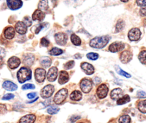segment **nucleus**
<instances>
[{
	"instance_id": "nucleus-1",
	"label": "nucleus",
	"mask_w": 146,
	"mask_h": 123,
	"mask_svg": "<svg viewBox=\"0 0 146 123\" xmlns=\"http://www.w3.org/2000/svg\"><path fill=\"white\" fill-rule=\"evenodd\" d=\"M110 40V37L108 36H102V37H98L92 39L90 42V44L93 48L101 49L106 46Z\"/></svg>"
},
{
	"instance_id": "nucleus-2",
	"label": "nucleus",
	"mask_w": 146,
	"mask_h": 123,
	"mask_svg": "<svg viewBox=\"0 0 146 123\" xmlns=\"http://www.w3.org/2000/svg\"><path fill=\"white\" fill-rule=\"evenodd\" d=\"M32 78V71L29 68L22 67L17 72V79L20 83H24Z\"/></svg>"
},
{
	"instance_id": "nucleus-3",
	"label": "nucleus",
	"mask_w": 146,
	"mask_h": 123,
	"mask_svg": "<svg viewBox=\"0 0 146 123\" xmlns=\"http://www.w3.org/2000/svg\"><path fill=\"white\" fill-rule=\"evenodd\" d=\"M68 95V91L67 89H62L55 95L54 98V102L55 104H60L65 100Z\"/></svg>"
},
{
	"instance_id": "nucleus-4",
	"label": "nucleus",
	"mask_w": 146,
	"mask_h": 123,
	"mask_svg": "<svg viewBox=\"0 0 146 123\" xmlns=\"http://www.w3.org/2000/svg\"><path fill=\"white\" fill-rule=\"evenodd\" d=\"M80 85V88L82 92H85V93H88L92 89V82L90 79L85 78V79H82L81 80Z\"/></svg>"
},
{
	"instance_id": "nucleus-5",
	"label": "nucleus",
	"mask_w": 146,
	"mask_h": 123,
	"mask_svg": "<svg viewBox=\"0 0 146 123\" xmlns=\"http://www.w3.org/2000/svg\"><path fill=\"white\" fill-rule=\"evenodd\" d=\"M54 91V87L53 85H48L44 87L41 91V97L42 98L47 99L52 95L53 92Z\"/></svg>"
},
{
	"instance_id": "nucleus-6",
	"label": "nucleus",
	"mask_w": 146,
	"mask_h": 123,
	"mask_svg": "<svg viewBox=\"0 0 146 123\" xmlns=\"http://www.w3.org/2000/svg\"><path fill=\"white\" fill-rule=\"evenodd\" d=\"M141 32L138 28H133L128 33V38L131 41H137L140 38Z\"/></svg>"
},
{
	"instance_id": "nucleus-7",
	"label": "nucleus",
	"mask_w": 146,
	"mask_h": 123,
	"mask_svg": "<svg viewBox=\"0 0 146 123\" xmlns=\"http://www.w3.org/2000/svg\"><path fill=\"white\" fill-rule=\"evenodd\" d=\"M108 87L106 85L102 84L100 85L97 89V95L100 99H103L108 95Z\"/></svg>"
},
{
	"instance_id": "nucleus-8",
	"label": "nucleus",
	"mask_w": 146,
	"mask_h": 123,
	"mask_svg": "<svg viewBox=\"0 0 146 123\" xmlns=\"http://www.w3.org/2000/svg\"><path fill=\"white\" fill-rule=\"evenodd\" d=\"M8 7L12 10H17L22 7V0H7Z\"/></svg>"
},
{
	"instance_id": "nucleus-9",
	"label": "nucleus",
	"mask_w": 146,
	"mask_h": 123,
	"mask_svg": "<svg viewBox=\"0 0 146 123\" xmlns=\"http://www.w3.org/2000/svg\"><path fill=\"white\" fill-rule=\"evenodd\" d=\"M35 75L36 82H43L44 81V79H45L46 72L42 68H37L35 70Z\"/></svg>"
},
{
	"instance_id": "nucleus-10",
	"label": "nucleus",
	"mask_w": 146,
	"mask_h": 123,
	"mask_svg": "<svg viewBox=\"0 0 146 123\" xmlns=\"http://www.w3.org/2000/svg\"><path fill=\"white\" fill-rule=\"evenodd\" d=\"M54 38L59 45H65L67 42V35L64 33H57L54 35Z\"/></svg>"
},
{
	"instance_id": "nucleus-11",
	"label": "nucleus",
	"mask_w": 146,
	"mask_h": 123,
	"mask_svg": "<svg viewBox=\"0 0 146 123\" xmlns=\"http://www.w3.org/2000/svg\"><path fill=\"white\" fill-rule=\"evenodd\" d=\"M8 63V67H9L10 69H14L17 68L19 66L21 63V61L18 57H12L11 58L9 59L7 62Z\"/></svg>"
},
{
	"instance_id": "nucleus-12",
	"label": "nucleus",
	"mask_w": 146,
	"mask_h": 123,
	"mask_svg": "<svg viewBox=\"0 0 146 123\" xmlns=\"http://www.w3.org/2000/svg\"><path fill=\"white\" fill-rule=\"evenodd\" d=\"M125 48V44L122 42H114L109 47V50L111 52H117L123 50Z\"/></svg>"
},
{
	"instance_id": "nucleus-13",
	"label": "nucleus",
	"mask_w": 146,
	"mask_h": 123,
	"mask_svg": "<svg viewBox=\"0 0 146 123\" xmlns=\"http://www.w3.org/2000/svg\"><path fill=\"white\" fill-rule=\"evenodd\" d=\"M57 68L55 67H53L50 68L48 71V73H47V79L50 82H54L55 81V79L57 77Z\"/></svg>"
},
{
	"instance_id": "nucleus-14",
	"label": "nucleus",
	"mask_w": 146,
	"mask_h": 123,
	"mask_svg": "<svg viewBox=\"0 0 146 123\" xmlns=\"http://www.w3.org/2000/svg\"><path fill=\"white\" fill-rule=\"evenodd\" d=\"M15 29L19 34H25L27 31V26L24 22H18L15 24Z\"/></svg>"
},
{
	"instance_id": "nucleus-15",
	"label": "nucleus",
	"mask_w": 146,
	"mask_h": 123,
	"mask_svg": "<svg viewBox=\"0 0 146 123\" xmlns=\"http://www.w3.org/2000/svg\"><path fill=\"white\" fill-rule=\"evenodd\" d=\"M81 68L85 72V73L88 75H92L95 72V69H94L93 66L90 64L87 63V62H84V63L81 64Z\"/></svg>"
},
{
	"instance_id": "nucleus-16",
	"label": "nucleus",
	"mask_w": 146,
	"mask_h": 123,
	"mask_svg": "<svg viewBox=\"0 0 146 123\" xmlns=\"http://www.w3.org/2000/svg\"><path fill=\"white\" fill-rule=\"evenodd\" d=\"M133 54L130 51H124L120 54V61L123 63H128L129 62L132 60Z\"/></svg>"
},
{
	"instance_id": "nucleus-17",
	"label": "nucleus",
	"mask_w": 146,
	"mask_h": 123,
	"mask_svg": "<svg viewBox=\"0 0 146 123\" xmlns=\"http://www.w3.org/2000/svg\"><path fill=\"white\" fill-rule=\"evenodd\" d=\"M4 34H5V38H7V40H12L15 35V29L12 26H8V27L5 28V31H4Z\"/></svg>"
},
{
	"instance_id": "nucleus-18",
	"label": "nucleus",
	"mask_w": 146,
	"mask_h": 123,
	"mask_svg": "<svg viewBox=\"0 0 146 123\" xmlns=\"http://www.w3.org/2000/svg\"><path fill=\"white\" fill-rule=\"evenodd\" d=\"M44 19V14L42 11L36 9L32 15V19L34 21H42Z\"/></svg>"
},
{
	"instance_id": "nucleus-19",
	"label": "nucleus",
	"mask_w": 146,
	"mask_h": 123,
	"mask_svg": "<svg viewBox=\"0 0 146 123\" xmlns=\"http://www.w3.org/2000/svg\"><path fill=\"white\" fill-rule=\"evenodd\" d=\"M35 120H36V117L34 114H27L22 118L19 120V123H34Z\"/></svg>"
},
{
	"instance_id": "nucleus-20",
	"label": "nucleus",
	"mask_w": 146,
	"mask_h": 123,
	"mask_svg": "<svg viewBox=\"0 0 146 123\" xmlns=\"http://www.w3.org/2000/svg\"><path fill=\"white\" fill-rule=\"evenodd\" d=\"M2 87L4 89L8 91H15L17 89V86L10 81H5L2 85Z\"/></svg>"
},
{
	"instance_id": "nucleus-21",
	"label": "nucleus",
	"mask_w": 146,
	"mask_h": 123,
	"mask_svg": "<svg viewBox=\"0 0 146 123\" xmlns=\"http://www.w3.org/2000/svg\"><path fill=\"white\" fill-rule=\"evenodd\" d=\"M69 79L68 73L65 71H61L60 73V77H59V83L60 85H63L67 82Z\"/></svg>"
},
{
	"instance_id": "nucleus-22",
	"label": "nucleus",
	"mask_w": 146,
	"mask_h": 123,
	"mask_svg": "<svg viewBox=\"0 0 146 123\" xmlns=\"http://www.w3.org/2000/svg\"><path fill=\"white\" fill-rule=\"evenodd\" d=\"M123 94V91H122L121 89L120 88H116V89H114L110 93V97L113 100H117V99L120 98V96Z\"/></svg>"
},
{
	"instance_id": "nucleus-23",
	"label": "nucleus",
	"mask_w": 146,
	"mask_h": 123,
	"mask_svg": "<svg viewBox=\"0 0 146 123\" xmlns=\"http://www.w3.org/2000/svg\"><path fill=\"white\" fill-rule=\"evenodd\" d=\"M34 60H35V58L32 54H27L24 57V63L28 66H31L33 64Z\"/></svg>"
},
{
	"instance_id": "nucleus-24",
	"label": "nucleus",
	"mask_w": 146,
	"mask_h": 123,
	"mask_svg": "<svg viewBox=\"0 0 146 123\" xmlns=\"http://www.w3.org/2000/svg\"><path fill=\"white\" fill-rule=\"evenodd\" d=\"M81 98H82V93L78 90L74 91L70 95V99L74 101H79L81 100Z\"/></svg>"
},
{
	"instance_id": "nucleus-25",
	"label": "nucleus",
	"mask_w": 146,
	"mask_h": 123,
	"mask_svg": "<svg viewBox=\"0 0 146 123\" xmlns=\"http://www.w3.org/2000/svg\"><path fill=\"white\" fill-rule=\"evenodd\" d=\"M38 7L40 10L46 11L48 9V1L47 0H41L39 3Z\"/></svg>"
},
{
	"instance_id": "nucleus-26",
	"label": "nucleus",
	"mask_w": 146,
	"mask_h": 123,
	"mask_svg": "<svg viewBox=\"0 0 146 123\" xmlns=\"http://www.w3.org/2000/svg\"><path fill=\"white\" fill-rule=\"evenodd\" d=\"M130 101V97H129V95H125V96H123V97L119 98L118 100H117V103L118 105H122V104H125V103L129 102Z\"/></svg>"
},
{
	"instance_id": "nucleus-27",
	"label": "nucleus",
	"mask_w": 146,
	"mask_h": 123,
	"mask_svg": "<svg viewBox=\"0 0 146 123\" xmlns=\"http://www.w3.org/2000/svg\"><path fill=\"white\" fill-rule=\"evenodd\" d=\"M71 41L73 43V44H75L76 46H79L81 44L80 39L75 34H72L71 35Z\"/></svg>"
},
{
	"instance_id": "nucleus-28",
	"label": "nucleus",
	"mask_w": 146,
	"mask_h": 123,
	"mask_svg": "<svg viewBox=\"0 0 146 123\" xmlns=\"http://www.w3.org/2000/svg\"><path fill=\"white\" fill-rule=\"evenodd\" d=\"M41 65L44 67H49L51 65V60L49 57H44L41 60Z\"/></svg>"
},
{
	"instance_id": "nucleus-29",
	"label": "nucleus",
	"mask_w": 146,
	"mask_h": 123,
	"mask_svg": "<svg viewBox=\"0 0 146 123\" xmlns=\"http://www.w3.org/2000/svg\"><path fill=\"white\" fill-rule=\"evenodd\" d=\"M138 110H140L141 112L146 113V100H143V101H140L138 103Z\"/></svg>"
},
{
	"instance_id": "nucleus-30",
	"label": "nucleus",
	"mask_w": 146,
	"mask_h": 123,
	"mask_svg": "<svg viewBox=\"0 0 146 123\" xmlns=\"http://www.w3.org/2000/svg\"><path fill=\"white\" fill-rule=\"evenodd\" d=\"M62 50H60V49L57 48V47H54V48L50 50V55H53V56H57V55H60L61 54H62Z\"/></svg>"
},
{
	"instance_id": "nucleus-31",
	"label": "nucleus",
	"mask_w": 146,
	"mask_h": 123,
	"mask_svg": "<svg viewBox=\"0 0 146 123\" xmlns=\"http://www.w3.org/2000/svg\"><path fill=\"white\" fill-rule=\"evenodd\" d=\"M138 59L142 64L146 65V51H142L139 54Z\"/></svg>"
},
{
	"instance_id": "nucleus-32",
	"label": "nucleus",
	"mask_w": 146,
	"mask_h": 123,
	"mask_svg": "<svg viewBox=\"0 0 146 123\" xmlns=\"http://www.w3.org/2000/svg\"><path fill=\"white\" fill-rule=\"evenodd\" d=\"M130 117L129 115L124 114L119 118V123H130Z\"/></svg>"
},
{
	"instance_id": "nucleus-33",
	"label": "nucleus",
	"mask_w": 146,
	"mask_h": 123,
	"mask_svg": "<svg viewBox=\"0 0 146 123\" xmlns=\"http://www.w3.org/2000/svg\"><path fill=\"white\" fill-rule=\"evenodd\" d=\"M115 69H116V71H117V73H118L119 75H122V76L125 77H127V78H129L131 77L130 76V74H128L127 72H125V71H123V69H120V67H119L118 66H115Z\"/></svg>"
},
{
	"instance_id": "nucleus-34",
	"label": "nucleus",
	"mask_w": 146,
	"mask_h": 123,
	"mask_svg": "<svg viewBox=\"0 0 146 123\" xmlns=\"http://www.w3.org/2000/svg\"><path fill=\"white\" fill-rule=\"evenodd\" d=\"M59 110H60L59 107H56V106H51V107H50L47 109V112L50 114H57L59 112Z\"/></svg>"
},
{
	"instance_id": "nucleus-35",
	"label": "nucleus",
	"mask_w": 146,
	"mask_h": 123,
	"mask_svg": "<svg viewBox=\"0 0 146 123\" xmlns=\"http://www.w3.org/2000/svg\"><path fill=\"white\" fill-rule=\"evenodd\" d=\"M125 23L123 20H120L117 22V24H116V32H120L121 30H123V29L124 28Z\"/></svg>"
},
{
	"instance_id": "nucleus-36",
	"label": "nucleus",
	"mask_w": 146,
	"mask_h": 123,
	"mask_svg": "<svg viewBox=\"0 0 146 123\" xmlns=\"http://www.w3.org/2000/svg\"><path fill=\"white\" fill-rule=\"evenodd\" d=\"M98 57H99V55H98V54H96V53L90 52L87 54V57L91 60H96L98 58Z\"/></svg>"
},
{
	"instance_id": "nucleus-37",
	"label": "nucleus",
	"mask_w": 146,
	"mask_h": 123,
	"mask_svg": "<svg viewBox=\"0 0 146 123\" xmlns=\"http://www.w3.org/2000/svg\"><path fill=\"white\" fill-rule=\"evenodd\" d=\"M74 65H75V62L74 61H70L68 62L67 63H66L65 65H64V67L65 68V69H72V68L74 67Z\"/></svg>"
},
{
	"instance_id": "nucleus-38",
	"label": "nucleus",
	"mask_w": 146,
	"mask_h": 123,
	"mask_svg": "<svg viewBox=\"0 0 146 123\" xmlns=\"http://www.w3.org/2000/svg\"><path fill=\"white\" fill-rule=\"evenodd\" d=\"M22 89H35V87L34 85H32V84H25L22 86Z\"/></svg>"
},
{
	"instance_id": "nucleus-39",
	"label": "nucleus",
	"mask_w": 146,
	"mask_h": 123,
	"mask_svg": "<svg viewBox=\"0 0 146 123\" xmlns=\"http://www.w3.org/2000/svg\"><path fill=\"white\" fill-rule=\"evenodd\" d=\"M14 97H15V95H14L13 94H10V93H9V94L5 95L2 97V100H12V99H13Z\"/></svg>"
},
{
	"instance_id": "nucleus-40",
	"label": "nucleus",
	"mask_w": 146,
	"mask_h": 123,
	"mask_svg": "<svg viewBox=\"0 0 146 123\" xmlns=\"http://www.w3.org/2000/svg\"><path fill=\"white\" fill-rule=\"evenodd\" d=\"M41 44L44 47H48L49 44H50V42L46 38H42L41 40Z\"/></svg>"
},
{
	"instance_id": "nucleus-41",
	"label": "nucleus",
	"mask_w": 146,
	"mask_h": 123,
	"mask_svg": "<svg viewBox=\"0 0 146 123\" xmlns=\"http://www.w3.org/2000/svg\"><path fill=\"white\" fill-rule=\"evenodd\" d=\"M136 2H137V5L140 7L146 6V0H137Z\"/></svg>"
},
{
	"instance_id": "nucleus-42",
	"label": "nucleus",
	"mask_w": 146,
	"mask_h": 123,
	"mask_svg": "<svg viewBox=\"0 0 146 123\" xmlns=\"http://www.w3.org/2000/svg\"><path fill=\"white\" fill-rule=\"evenodd\" d=\"M140 14L143 17L146 16V6L142 7V8L140 10Z\"/></svg>"
},
{
	"instance_id": "nucleus-43",
	"label": "nucleus",
	"mask_w": 146,
	"mask_h": 123,
	"mask_svg": "<svg viewBox=\"0 0 146 123\" xmlns=\"http://www.w3.org/2000/svg\"><path fill=\"white\" fill-rule=\"evenodd\" d=\"M137 95L138 97H146V92H143V91H139L137 92Z\"/></svg>"
},
{
	"instance_id": "nucleus-44",
	"label": "nucleus",
	"mask_w": 146,
	"mask_h": 123,
	"mask_svg": "<svg viewBox=\"0 0 146 123\" xmlns=\"http://www.w3.org/2000/svg\"><path fill=\"white\" fill-rule=\"evenodd\" d=\"M24 23L25 24L27 25V26H30L31 24H32V22H31L30 20L29 19V17H25V22H24Z\"/></svg>"
},
{
	"instance_id": "nucleus-45",
	"label": "nucleus",
	"mask_w": 146,
	"mask_h": 123,
	"mask_svg": "<svg viewBox=\"0 0 146 123\" xmlns=\"http://www.w3.org/2000/svg\"><path fill=\"white\" fill-rule=\"evenodd\" d=\"M36 96V92H32V93H29V94L27 95V97L29 99H33L35 98Z\"/></svg>"
},
{
	"instance_id": "nucleus-46",
	"label": "nucleus",
	"mask_w": 146,
	"mask_h": 123,
	"mask_svg": "<svg viewBox=\"0 0 146 123\" xmlns=\"http://www.w3.org/2000/svg\"><path fill=\"white\" fill-rule=\"evenodd\" d=\"M43 25H44V24H40V25H39L38 27L36 28V29L35 30V33H36V34H38V33L40 32V30L42 29V28L43 27Z\"/></svg>"
},
{
	"instance_id": "nucleus-47",
	"label": "nucleus",
	"mask_w": 146,
	"mask_h": 123,
	"mask_svg": "<svg viewBox=\"0 0 146 123\" xmlns=\"http://www.w3.org/2000/svg\"><path fill=\"white\" fill-rule=\"evenodd\" d=\"M5 50H4L3 48H2V47H0V57H5Z\"/></svg>"
},
{
	"instance_id": "nucleus-48",
	"label": "nucleus",
	"mask_w": 146,
	"mask_h": 123,
	"mask_svg": "<svg viewBox=\"0 0 146 123\" xmlns=\"http://www.w3.org/2000/svg\"><path fill=\"white\" fill-rule=\"evenodd\" d=\"M79 118H80L79 116H74V117H72L71 118V122H75Z\"/></svg>"
},
{
	"instance_id": "nucleus-49",
	"label": "nucleus",
	"mask_w": 146,
	"mask_h": 123,
	"mask_svg": "<svg viewBox=\"0 0 146 123\" xmlns=\"http://www.w3.org/2000/svg\"><path fill=\"white\" fill-rule=\"evenodd\" d=\"M4 65V60H3V57H0V68L2 67Z\"/></svg>"
},
{
	"instance_id": "nucleus-50",
	"label": "nucleus",
	"mask_w": 146,
	"mask_h": 123,
	"mask_svg": "<svg viewBox=\"0 0 146 123\" xmlns=\"http://www.w3.org/2000/svg\"><path fill=\"white\" fill-rule=\"evenodd\" d=\"M120 1H121V2H127L128 0H120Z\"/></svg>"
},
{
	"instance_id": "nucleus-51",
	"label": "nucleus",
	"mask_w": 146,
	"mask_h": 123,
	"mask_svg": "<svg viewBox=\"0 0 146 123\" xmlns=\"http://www.w3.org/2000/svg\"><path fill=\"white\" fill-rule=\"evenodd\" d=\"M81 123H82V122H81Z\"/></svg>"
}]
</instances>
